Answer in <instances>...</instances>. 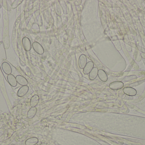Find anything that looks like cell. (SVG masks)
I'll use <instances>...</instances> for the list:
<instances>
[{"mask_svg": "<svg viewBox=\"0 0 145 145\" xmlns=\"http://www.w3.org/2000/svg\"><path fill=\"white\" fill-rule=\"evenodd\" d=\"M98 70L97 67H93L89 75V78L91 81H93L96 79L97 76H98Z\"/></svg>", "mask_w": 145, "mask_h": 145, "instance_id": "12", "label": "cell"}, {"mask_svg": "<svg viewBox=\"0 0 145 145\" xmlns=\"http://www.w3.org/2000/svg\"><path fill=\"white\" fill-rule=\"evenodd\" d=\"M22 45L24 50L26 51H30L31 49V44L30 40L27 37H24L22 39Z\"/></svg>", "mask_w": 145, "mask_h": 145, "instance_id": "2", "label": "cell"}, {"mask_svg": "<svg viewBox=\"0 0 145 145\" xmlns=\"http://www.w3.org/2000/svg\"><path fill=\"white\" fill-rule=\"evenodd\" d=\"M124 86L123 82L120 81H115L112 82L109 84V87L110 89L114 90H118L123 88Z\"/></svg>", "mask_w": 145, "mask_h": 145, "instance_id": "3", "label": "cell"}, {"mask_svg": "<svg viewBox=\"0 0 145 145\" xmlns=\"http://www.w3.org/2000/svg\"><path fill=\"white\" fill-rule=\"evenodd\" d=\"M38 142V140L37 138H32L28 139L26 142V145H35L37 144Z\"/></svg>", "mask_w": 145, "mask_h": 145, "instance_id": "15", "label": "cell"}, {"mask_svg": "<svg viewBox=\"0 0 145 145\" xmlns=\"http://www.w3.org/2000/svg\"><path fill=\"white\" fill-rule=\"evenodd\" d=\"M7 78L8 82L12 86L15 87L17 86V83L16 81V78L13 74H10L8 75Z\"/></svg>", "mask_w": 145, "mask_h": 145, "instance_id": "10", "label": "cell"}, {"mask_svg": "<svg viewBox=\"0 0 145 145\" xmlns=\"http://www.w3.org/2000/svg\"><path fill=\"white\" fill-rule=\"evenodd\" d=\"M29 87L28 86H22L19 89L17 92L18 97H22L27 94L29 91Z\"/></svg>", "mask_w": 145, "mask_h": 145, "instance_id": "7", "label": "cell"}, {"mask_svg": "<svg viewBox=\"0 0 145 145\" xmlns=\"http://www.w3.org/2000/svg\"><path fill=\"white\" fill-rule=\"evenodd\" d=\"M39 101V97L37 94H35L31 98L30 104L31 107H35L37 105Z\"/></svg>", "mask_w": 145, "mask_h": 145, "instance_id": "13", "label": "cell"}, {"mask_svg": "<svg viewBox=\"0 0 145 145\" xmlns=\"http://www.w3.org/2000/svg\"><path fill=\"white\" fill-rule=\"evenodd\" d=\"M98 76L99 77V79L103 82H106L108 80V77L107 74L103 70H98Z\"/></svg>", "mask_w": 145, "mask_h": 145, "instance_id": "11", "label": "cell"}, {"mask_svg": "<svg viewBox=\"0 0 145 145\" xmlns=\"http://www.w3.org/2000/svg\"><path fill=\"white\" fill-rule=\"evenodd\" d=\"M2 69L4 72L6 74H11L12 72V69L10 65L7 62H4L2 64Z\"/></svg>", "mask_w": 145, "mask_h": 145, "instance_id": "5", "label": "cell"}, {"mask_svg": "<svg viewBox=\"0 0 145 145\" xmlns=\"http://www.w3.org/2000/svg\"><path fill=\"white\" fill-rule=\"evenodd\" d=\"M94 67V63L91 61L87 63V64L83 69V72L85 74H89Z\"/></svg>", "mask_w": 145, "mask_h": 145, "instance_id": "8", "label": "cell"}, {"mask_svg": "<svg viewBox=\"0 0 145 145\" xmlns=\"http://www.w3.org/2000/svg\"><path fill=\"white\" fill-rule=\"evenodd\" d=\"M123 92L125 94L129 96H133L137 94V91L135 89L131 87H126L123 89Z\"/></svg>", "mask_w": 145, "mask_h": 145, "instance_id": "9", "label": "cell"}, {"mask_svg": "<svg viewBox=\"0 0 145 145\" xmlns=\"http://www.w3.org/2000/svg\"><path fill=\"white\" fill-rule=\"evenodd\" d=\"M87 63V58L85 55L82 54L79 59V65L80 68L84 69Z\"/></svg>", "mask_w": 145, "mask_h": 145, "instance_id": "4", "label": "cell"}, {"mask_svg": "<svg viewBox=\"0 0 145 145\" xmlns=\"http://www.w3.org/2000/svg\"><path fill=\"white\" fill-rule=\"evenodd\" d=\"M37 112V109L35 107H31L28 112V118H29V119H31L32 118H33Z\"/></svg>", "mask_w": 145, "mask_h": 145, "instance_id": "14", "label": "cell"}, {"mask_svg": "<svg viewBox=\"0 0 145 145\" xmlns=\"http://www.w3.org/2000/svg\"><path fill=\"white\" fill-rule=\"evenodd\" d=\"M16 80L17 83L21 86H27L28 82L26 78L22 76L18 75L16 77Z\"/></svg>", "mask_w": 145, "mask_h": 145, "instance_id": "6", "label": "cell"}, {"mask_svg": "<svg viewBox=\"0 0 145 145\" xmlns=\"http://www.w3.org/2000/svg\"><path fill=\"white\" fill-rule=\"evenodd\" d=\"M32 47L35 52L39 55H42L44 52L43 48L40 44L37 42H34L32 44Z\"/></svg>", "mask_w": 145, "mask_h": 145, "instance_id": "1", "label": "cell"}]
</instances>
